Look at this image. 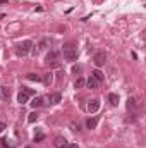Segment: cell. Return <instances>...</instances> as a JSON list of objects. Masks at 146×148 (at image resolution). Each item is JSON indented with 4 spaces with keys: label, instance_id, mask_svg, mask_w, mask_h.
Listing matches in <instances>:
<instances>
[{
    "label": "cell",
    "instance_id": "1",
    "mask_svg": "<svg viewBox=\"0 0 146 148\" xmlns=\"http://www.w3.org/2000/svg\"><path fill=\"white\" fill-rule=\"evenodd\" d=\"M64 57H65L69 62L77 60V48H76L74 43H65V45H64Z\"/></svg>",
    "mask_w": 146,
    "mask_h": 148
},
{
    "label": "cell",
    "instance_id": "2",
    "mask_svg": "<svg viewBox=\"0 0 146 148\" xmlns=\"http://www.w3.org/2000/svg\"><path fill=\"white\" fill-rule=\"evenodd\" d=\"M31 48H33V41H31V40H24L23 43H19V45L16 47V53H17L19 57H26V55L31 52Z\"/></svg>",
    "mask_w": 146,
    "mask_h": 148
},
{
    "label": "cell",
    "instance_id": "3",
    "mask_svg": "<svg viewBox=\"0 0 146 148\" xmlns=\"http://www.w3.org/2000/svg\"><path fill=\"white\" fill-rule=\"evenodd\" d=\"M93 62H95L96 67L105 66V62H107V53H105V52H96L95 57H93Z\"/></svg>",
    "mask_w": 146,
    "mask_h": 148
},
{
    "label": "cell",
    "instance_id": "4",
    "mask_svg": "<svg viewBox=\"0 0 146 148\" xmlns=\"http://www.w3.org/2000/svg\"><path fill=\"white\" fill-rule=\"evenodd\" d=\"M57 59H59V53L52 50V52H50V53L46 55V59H45V62H46L48 66H55V67H59V66H60V62H59Z\"/></svg>",
    "mask_w": 146,
    "mask_h": 148
},
{
    "label": "cell",
    "instance_id": "5",
    "mask_svg": "<svg viewBox=\"0 0 146 148\" xmlns=\"http://www.w3.org/2000/svg\"><path fill=\"white\" fill-rule=\"evenodd\" d=\"M86 109H88V112H89V114H95V112L100 109V100H98V98H93V100H89Z\"/></svg>",
    "mask_w": 146,
    "mask_h": 148
},
{
    "label": "cell",
    "instance_id": "6",
    "mask_svg": "<svg viewBox=\"0 0 146 148\" xmlns=\"http://www.w3.org/2000/svg\"><path fill=\"white\" fill-rule=\"evenodd\" d=\"M53 145H55V148H65L69 143H67V140L64 136H57L55 141H53Z\"/></svg>",
    "mask_w": 146,
    "mask_h": 148
},
{
    "label": "cell",
    "instance_id": "7",
    "mask_svg": "<svg viewBox=\"0 0 146 148\" xmlns=\"http://www.w3.org/2000/svg\"><path fill=\"white\" fill-rule=\"evenodd\" d=\"M0 98H3V100L10 98V88L9 86H0Z\"/></svg>",
    "mask_w": 146,
    "mask_h": 148
},
{
    "label": "cell",
    "instance_id": "8",
    "mask_svg": "<svg viewBox=\"0 0 146 148\" xmlns=\"http://www.w3.org/2000/svg\"><path fill=\"white\" fill-rule=\"evenodd\" d=\"M41 81H43L46 86H50V84H52V81H53V73H45V74H43V77H41Z\"/></svg>",
    "mask_w": 146,
    "mask_h": 148
},
{
    "label": "cell",
    "instance_id": "9",
    "mask_svg": "<svg viewBox=\"0 0 146 148\" xmlns=\"http://www.w3.org/2000/svg\"><path fill=\"white\" fill-rule=\"evenodd\" d=\"M98 84H100V83H98V81H96L93 76H91V77L86 81V86H88V88H91V90H96V88H98Z\"/></svg>",
    "mask_w": 146,
    "mask_h": 148
},
{
    "label": "cell",
    "instance_id": "10",
    "mask_svg": "<svg viewBox=\"0 0 146 148\" xmlns=\"http://www.w3.org/2000/svg\"><path fill=\"white\" fill-rule=\"evenodd\" d=\"M28 98H29V95H28V93H24V91L21 90V93L17 95V102H19L21 105H24V103L28 102Z\"/></svg>",
    "mask_w": 146,
    "mask_h": 148
},
{
    "label": "cell",
    "instance_id": "11",
    "mask_svg": "<svg viewBox=\"0 0 146 148\" xmlns=\"http://www.w3.org/2000/svg\"><path fill=\"white\" fill-rule=\"evenodd\" d=\"M108 102L112 107H117L119 105V95H115V93H110L108 95Z\"/></svg>",
    "mask_w": 146,
    "mask_h": 148
},
{
    "label": "cell",
    "instance_id": "12",
    "mask_svg": "<svg viewBox=\"0 0 146 148\" xmlns=\"http://www.w3.org/2000/svg\"><path fill=\"white\" fill-rule=\"evenodd\" d=\"M96 124H98V119H96V117H89V119L86 121L88 129H95V127H96Z\"/></svg>",
    "mask_w": 146,
    "mask_h": 148
},
{
    "label": "cell",
    "instance_id": "13",
    "mask_svg": "<svg viewBox=\"0 0 146 148\" xmlns=\"http://www.w3.org/2000/svg\"><path fill=\"white\" fill-rule=\"evenodd\" d=\"M48 102H50V103H59V102H60V95H59V93L48 95Z\"/></svg>",
    "mask_w": 146,
    "mask_h": 148
},
{
    "label": "cell",
    "instance_id": "14",
    "mask_svg": "<svg viewBox=\"0 0 146 148\" xmlns=\"http://www.w3.org/2000/svg\"><path fill=\"white\" fill-rule=\"evenodd\" d=\"M91 76H93L98 83H100V81H103V77H105V76H103V73H102V71H98V69H96V71H93V73H91Z\"/></svg>",
    "mask_w": 146,
    "mask_h": 148
},
{
    "label": "cell",
    "instance_id": "15",
    "mask_svg": "<svg viewBox=\"0 0 146 148\" xmlns=\"http://www.w3.org/2000/svg\"><path fill=\"white\" fill-rule=\"evenodd\" d=\"M126 105H127V110H132V109H136V105H138V103H136V98H132V97H131V98L127 100V103H126Z\"/></svg>",
    "mask_w": 146,
    "mask_h": 148
},
{
    "label": "cell",
    "instance_id": "16",
    "mask_svg": "<svg viewBox=\"0 0 146 148\" xmlns=\"http://www.w3.org/2000/svg\"><path fill=\"white\" fill-rule=\"evenodd\" d=\"M31 105H33L35 109H36V107H41V105H43V98H41V97H36V98L31 102Z\"/></svg>",
    "mask_w": 146,
    "mask_h": 148
},
{
    "label": "cell",
    "instance_id": "17",
    "mask_svg": "<svg viewBox=\"0 0 146 148\" xmlns=\"http://www.w3.org/2000/svg\"><path fill=\"white\" fill-rule=\"evenodd\" d=\"M84 84H86V81H84L83 77H77V79H76V83H74V86H76L77 90H79V88H83Z\"/></svg>",
    "mask_w": 146,
    "mask_h": 148
},
{
    "label": "cell",
    "instance_id": "18",
    "mask_svg": "<svg viewBox=\"0 0 146 148\" xmlns=\"http://www.w3.org/2000/svg\"><path fill=\"white\" fill-rule=\"evenodd\" d=\"M28 79H29V81H41V77H40L38 74H35V73H29V74H28Z\"/></svg>",
    "mask_w": 146,
    "mask_h": 148
},
{
    "label": "cell",
    "instance_id": "19",
    "mask_svg": "<svg viewBox=\"0 0 146 148\" xmlns=\"http://www.w3.org/2000/svg\"><path fill=\"white\" fill-rule=\"evenodd\" d=\"M35 121H38V114L36 112H31V114L28 115V122H35Z\"/></svg>",
    "mask_w": 146,
    "mask_h": 148
},
{
    "label": "cell",
    "instance_id": "20",
    "mask_svg": "<svg viewBox=\"0 0 146 148\" xmlns=\"http://www.w3.org/2000/svg\"><path fill=\"white\" fill-rule=\"evenodd\" d=\"M72 73H74V74L83 73V66H72Z\"/></svg>",
    "mask_w": 146,
    "mask_h": 148
},
{
    "label": "cell",
    "instance_id": "21",
    "mask_svg": "<svg viewBox=\"0 0 146 148\" xmlns=\"http://www.w3.org/2000/svg\"><path fill=\"white\" fill-rule=\"evenodd\" d=\"M43 138H45V136H43L41 133H38V134H35V143H38V141H41Z\"/></svg>",
    "mask_w": 146,
    "mask_h": 148
},
{
    "label": "cell",
    "instance_id": "22",
    "mask_svg": "<svg viewBox=\"0 0 146 148\" xmlns=\"http://www.w3.org/2000/svg\"><path fill=\"white\" fill-rule=\"evenodd\" d=\"M23 91H24V93H28L29 97H31V95H35V90H31V88H23Z\"/></svg>",
    "mask_w": 146,
    "mask_h": 148
},
{
    "label": "cell",
    "instance_id": "23",
    "mask_svg": "<svg viewBox=\"0 0 146 148\" xmlns=\"http://www.w3.org/2000/svg\"><path fill=\"white\" fill-rule=\"evenodd\" d=\"M71 129H72V131H79V124H76V122H71Z\"/></svg>",
    "mask_w": 146,
    "mask_h": 148
},
{
    "label": "cell",
    "instance_id": "24",
    "mask_svg": "<svg viewBox=\"0 0 146 148\" xmlns=\"http://www.w3.org/2000/svg\"><path fill=\"white\" fill-rule=\"evenodd\" d=\"M65 148H79V147H77V143H69Z\"/></svg>",
    "mask_w": 146,
    "mask_h": 148
},
{
    "label": "cell",
    "instance_id": "25",
    "mask_svg": "<svg viewBox=\"0 0 146 148\" xmlns=\"http://www.w3.org/2000/svg\"><path fill=\"white\" fill-rule=\"evenodd\" d=\"M7 126H5V122H0V133H3V129H5Z\"/></svg>",
    "mask_w": 146,
    "mask_h": 148
},
{
    "label": "cell",
    "instance_id": "26",
    "mask_svg": "<svg viewBox=\"0 0 146 148\" xmlns=\"http://www.w3.org/2000/svg\"><path fill=\"white\" fill-rule=\"evenodd\" d=\"M91 2H93V3H100L102 0H91Z\"/></svg>",
    "mask_w": 146,
    "mask_h": 148
},
{
    "label": "cell",
    "instance_id": "27",
    "mask_svg": "<svg viewBox=\"0 0 146 148\" xmlns=\"http://www.w3.org/2000/svg\"><path fill=\"white\" fill-rule=\"evenodd\" d=\"M0 3H7V0H0Z\"/></svg>",
    "mask_w": 146,
    "mask_h": 148
},
{
    "label": "cell",
    "instance_id": "28",
    "mask_svg": "<svg viewBox=\"0 0 146 148\" xmlns=\"http://www.w3.org/2000/svg\"><path fill=\"white\" fill-rule=\"evenodd\" d=\"M26 148H33V147H31V145H28V147H26Z\"/></svg>",
    "mask_w": 146,
    "mask_h": 148
}]
</instances>
